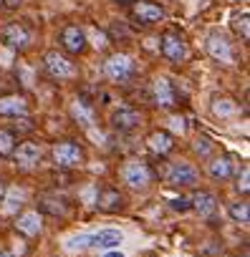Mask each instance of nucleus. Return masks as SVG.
<instances>
[{
	"instance_id": "nucleus-1",
	"label": "nucleus",
	"mask_w": 250,
	"mask_h": 257,
	"mask_svg": "<svg viewBox=\"0 0 250 257\" xmlns=\"http://www.w3.org/2000/svg\"><path fill=\"white\" fill-rule=\"evenodd\" d=\"M104 76L111 81V83H129L134 76H137V63L129 53H111L106 61H104Z\"/></svg>"
},
{
	"instance_id": "nucleus-2",
	"label": "nucleus",
	"mask_w": 250,
	"mask_h": 257,
	"mask_svg": "<svg viewBox=\"0 0 250 257\" xmlns=\"http://www.w3.org/2000/svg\"><path fill=\"white\" fill-rule=\"evenodd\" d=\"M121 182L132 187V189H147L152 182H154V172L147 162H139V159H132L121 167Z\"/></svg>"
},
{
	"instance_id": "nucleus-3",
	"label": "nucleus",
	"mask_w": 250,
	"mask_h": 257,
	"mask_svg": "<svg viewBox=\"0 0 250 257\" xmlns=\"http://www.w3.org/2000/svg\"><path fill=\"white\" fill-rule=\"evenodd\" d=\"M51 154H53V164L58 169H76V167H84V162H86L84 147L78 142H58Z\"/></svg>"
},
{
	"instance_id": "nucleus-4",
	"label": "nucleus",
	"mask_w": 250,
	"mask_h": 257,
	"mask_svg": "<svg viewBox=\"0 0 250 257\" xmlns=\"http://www.w3.org/2000/svg\"><path fill=\"white\" fill-rule=\"evenodd\" d=\"M43 66H46L48 76L56 78V81H68V78L76 76L73 61H71L68 56H63L61 51H46V53H43Z\"/></svg>"
},
{
	"instance_id": "nucleus-5",
	"label": "nucleus",
	"mask_w": 250,
	"mask_h": 257,
	"mask_svg": "<svg viewBox=\"0 0 250 257\" xmlns=\"http://www.w3.org/2000/svg\"><path fill=\"white\" fill-rule=\"evenodd\" d=\"M197 179H200V172H197L192 164H187V162H172V164L167 167V172H164V182H167L170 187H175V189L195 187Z\"/></svg>"
},
{
	"instance_id": "nucleus-6",
	"label": "nucleus",
	"mask_w": 250,
	"mask_h": 257,
	"mask_svg": "<svg viewBox=\"0 0 250 257\" xmlns=\"http://www.w3.org/2000/svg\"><path fill=\"white\" fill-rule=\"evenodd\" d=\"M149 93H152V103H154L157 108H164V111H172V108L177 106V101H180L177 88H175L172 81L164 78V76H157V78L152 81Z\"/></svg>"
},
{
	"instance_id": "nucleus-7",
	"label": "nucleus",
	"mask_w": 250,
	"mask_h": 257,
	"mask_svg": "<svg viewBox=\"0 0 250 257\" xmlns=\"http://www.w3.org/2000/svg\"><path fill=\"white\" fill-rule=\"evenodd\" d=\"M129 16L137 26L149 28V26L164 21V8L159 3H152V0H137V3L132 6V11H129Z\"/></svg>"
},
{
	"instance_id": "nucleus-8",
	"label": "nucleus",
	"mask_w": 250,
	"mask_h": 257,
	"mask_svg": "<svg viewBox=\"0 0 250 257\" xmlns=\"http://www.w3.org/2000/svg\"><path fill=\"white\" fill-rule=\"evenodd\" d=\"M11 157L16 159V164H18L21 169H33V167H38L41 159H43V147H41L38 142L28 139V142L16 144V149H13Z\"/></svg>"
},
{
	"instance_id": "nucleus-9",
	"label": "nucleus",
	"mask_w": 250,
	"mask_h": 257,
	"mask_svg": "<svg viewBox=\"0 0 250 257\" xmlns=\"http://www.w3.org/2000/svg\"><path fill=\"white\" fill-rule=\"evenodd\" d=\"M94 204H96V209L104 212V214H116V212L124 209L127 199H124V194H121L116 187H101V189H96Z\"/></svg>"
},
{
	"instance_id": "nucleus-10",
	"label": "nucleus",
	"mask_w": 250,
	"mask_h": 257,
	"mask_svg": "<svg viewBox=\"0 0 250 257\" xmlns=\"http://www.w3.org/2000/svg\"><path fill=\"white\" fill-rule=\"evenodd\" d=\"M159 51H162V56H164L167 61H172V63H182V61L187 58V43H185V38H182L180 33H172V31L162 36Z\"/></svg>"
},
{
	"instance_id": "nucleus-11",
	"label": "nucleus",
	"mask_w": 250,
	"mask_h": 257,
	"mask_svg": "<svg viewBox=\"0 0 250 257\" xmlns=\"http://www.w3.org/2000/svg\"><path fill=\"white\" fill-rule=\"evenodd\" d=\"M86 43H89V38H86V31H84V28H78V26H66V28L61 31V46H63L66 53L81 56V53H86Z\"/></svg>"
},
{
	"instance_id": "nucleus-12",
	"label": "nucleus",
	"mask_w": 250,
	"mask_h": 257,
	"mask_svg": "<svg viewBox=\"0 0 250 257\" xmlns=\"http://www.w3.org/2000/svg\"><path fill=\"white\" fill-rule=\"evenodd\" d=\"M207 56H210L212 61L222 63V66H230V63L235 61L230 41H227L225 36H220V33H210V36H207Z\"/></svg>"
},
{
	"instance_id": "nucleus-13",
	"label": "nucleus",
	"mask_w": 250,
	"mask_h": 257,
	"mask_svg": "<svg viewBox=\"0 0 250 257\" xmlns=\"http://www.w3.org/2000/svg\"><path fill=\"white\" fill-rule=\"evenodd\" d=\"M142 113L137 108H119L111 113V128L114 132H121V134H127V132H134V128L142 126Z\"/></svg>"
},
{
	"instance_id": "nucleus-14",
	"label": "nucleus",
	"mask_w": 250,
	"mask_h": 257,
	"mask_svg": "<svg viewBox=\"0 0 250 257\" xmlns=\"http://www.w3.org/2000/svg\"><path fill=\"white\" fill-rule=\"evenodd\" d=\"M0 38H3V43L13 51H23L31 43V33L23 23H8L3 28V33H0Z\"/></svg>"
},
{
	"instance_id": "nucleus-15",
	"label": "nucleus",
	"mask_w": 250,
	"mask_h": 257,
	"mask_svg": "<svg viewBox=\"0 0 250 257\" xmlns=\"http://www.w3.org/2000/svg\"><path fill=\"white\" fill-rule=\"evenodd\" d=\"M207 174L215 182H227L235 174V159L230 154H220V157H210L207 162Z\"/></svg>"
},
{
	"instance_id": "nucleus-16",
	"label": "nucleus",
	"mask_w": 250,
	"mask_h": 257,
	"mask_svg": "<svg viewBox=\"0 0 250 257\" xmlns=\"http://www.w3.org/2000/svg\"><path fill=\"white\" fill-rule=\"evenodd\" d=\"M16 229L26 237H38L43 232V214L38 209H28L16 219Z\"/></svg>"
},
{
	"instance_id": "nucleus-17",
	"label": "nucleus",
	"mask_w": 250,
	"mask_h": 257,
	"mask_svg": "<svg viewBox=\"0 0 250 257\" xmlns=\"http://www.w3.org/2000/svg\"><path fill=\"white\" fill-rule=\"evenodd\" d=\"M0 116H6V118H23L28 116V101L26 96H0Z\"/></svg>"
},
{
	"instance_id": "nucleus-18",
	"label": "nucleus",
	"mask_w": 250,
	"mask_h": 257,
	"mask_svg": "<svg viewBox=\"0 0 250 257\" xmlns=\"http://www.w3.org/2000/svg\"><path fill=\"white\" fill-rule=\"evenodd\" d=\"M147 149L157 157H167L175 152V137L170 132H164V128H159V132H152L147 137Z\"/></svg>"
},
{
	"instance_id": "nucleus-19",
	"label": "nucleus",
	"mask_w": 250,
	"mask_h": 257,
	"mask_svg": "<svg viewBox=\"0 0 250 257\" xmlns=\"http://www.w3.org/2000/svg\"><path fill=\"white\" fill-rule=\"evenodd\" d=\"M190 209H195L200 217H215V212H217V197L212 192H207V189H200V192L192 194Z\"/></svg>"
},
{
	"instance_id": "nucleus-20",
	"label": "nucleus",
	"mask_w": 250,
	"mask_h": 257,
	"mask_svg": "<svg viewBox=\"0 0 250 257\" xmlns=\"http://www.w3.org/2000/svg\"><path fill=\"white\" fill-rule=\"evenodd\" d=\"M124 234L119 229H101L94 234H86V247H104V249H114L116 244H121Z\"/></svg>"
},
{
	"instance_id": "nucleus-21",
	"label": "nucleus",
	"mask_w": 250,
	"mask_h": 257,
	"mask_svg": "<svg viewBox=\"0 0 250 257\" xmlns=\"http://www.w3.org/2000/svg\"><path fill=\"white\" fill-rule=\"evenodd\" d=\"M227 214H230V219L235 222V224H247L250 222V204L242 199V202H232L230 207H227Z\"/></svg>"
},
{
	"instance_id": "nucleus-22",
	"label": "nucleus",
	"mask_w": 250,
	"mask_h": 257,
	"mask_svg": "<svg viewBox=\"0 0 250 257\" xmlns=\"http://www.w3.org/2000/svg\"><path fill=\"white\" fill-rule=\"evenodd\" d=\"M73 116H76V121H78V123L91 126V123H94V111H91V103H86V101H76V103H73Z\"/></svg>"
},
{
	"instance_id": "nucleus-23",
	"label": "nucleus",
	"mask_w": 250,
	"mask_h": 257,
	"mask_svg": "<svg viewBox=\"0 0 250 257\" xmlns=\"http://www.w3.org/2000/svg\"><path fill=\"white\" fill-rule=\"evenodd\" d=\"M23 199H26L23 189H13V192H6V197H3V202H6V212H8V214L18 212V209L23 207Z\"/></svg>"
},
{
	"instance_id": "nucleus-24",
	"label": "nucleus",
	"mask_w": 250,
	"mask_h": 257,
	"mask_svg": "<svg viewBox=\"0 0 250 257\" xmlns=\"http://www.w3.org/2000/svg\"><path fill=\"white\" fill-rule=\"evenodd\" d=\"M192 149H195V154H197L200 159H210V154H212L215 144H212V139H210V137H205V134H202V137H197V139H195V147H192Z\"/></svg>"
},
{
	"instance_id": "nucleus-25",
	"label": "nucleus",
	"mask_w": 250,
	"mask_h": 257,
	"mask_svg": "<svg viewBox=\"0 0 250 257\" xmlns=\"http://www.w3.org/2000/svg\"><path fill=\"white\" fill-rule=\"evenodd\" d=\"M16 149V137L8 128H0V157H11Z\"/></svg>"
},
{
	"instance_id": "nucleus-26",
	"label": "nucleus",
	"mask_w": 250,
	"mask_h": 257,
	"mask_svg": "<svg viewBox=\"0 0 250 257\" xmlns=\"http://www.w3.org/2000/svg\"><path fill=\"white\" fill-rule=\"evenodd\" d=\"M215 113L217 116H232V113H237V103L232 101V98H215Z\"/></svg>"
},
{
	"instance_id": "nucleus-27",
	"label": "nucleus",
	"mask_w": 250,
	"mask_h": 257,
	"mask_svg": "<svg viewBox=\"0 0 250 257\" xmlns=\"http://www.w3.org/2000/svg\"><path fill=\"white\" fill-rule=\"evenodd\" d=\"M247 189H250V169L242 167L237 172V177H235V192L237 194H247Z\"/></svg>"
},
{
	"instance_id": "nucleus-28",
	"label": "nucleus",
	"mask_w": 250,
	"mask_h": 257,
	"mask_svg": "<svg viewBox=\"0 0 250 257\" xmlns=\"http://www.w3.org/2000/svg\"><path fill=\"white\" fill-rule=\"evenodd\" d=\"M247 21H250V16H247V13H242V16H237V18H235V23H232V28H235V33L242 38V43H247V38H250Z\"/></svg>"
},
{
	"instance_id": "nucleus-29",
	"label": "nucleus",
	"mask_w": 250,
	"mask_h": 257,
	"mask_svg": "<svg viewBox=\"0 0 250 257\" xmlns=\"http://www.w3.org/2000/svg\"><path fill=\"white\" fill-rule=\"evenodd\" d=\"M172 209H180V212H187V209H190V199H187V197H180V199H172Z\"/></svg>"
},
{
	"instance_id": "nucleus-30",
	"label": "nucleus",
	"mask_w": 250,
	"mask_h": 257,
	"mask_svg": "<svg viewBox=\"0 0 250 257\" xmlns=\"http://www.w3.org/2000/svg\"><path fill=\"white\" fill-rule=\"evenodd\" d=\"M21 3H23V0H3V8H8V11H16Z\"/></svg>"
},
{
	"instance_id": "nucleus-31",
	"label": "nucleus",
	"mask_w": 250,
	"mask_h": 257,
	"mask_svg": "<svg viewBox=\"0 0 250 257\" xmlns=\"http://www.w3.org/2000/svg\"><path fill=\"white\" fill-rule=\"evenodd\" d=\"M3 197H6V182L0 179V202H3Z\"/></svg>"
},
{
	"instance_id": "nucleus-32",
	"label": "nucleus",
	"mask_w": 250,
	"mask_h": 257,
	"mask_svg": "<svg viewBox=\"0 0 250 257\" xmlns=\"http://www.w3.org/2000/svg\"><path fill=\"white\" fill-rule=\"evenodd\" d=\"M104 257H124V254H121L119 249H111V252H109V254H104Z\"/></svg>"
},
{
	"instance_id": "nucleus-33",
	"label": "nucleus",
	"mask_w": 250,
	"mask_h": 257,
	"mask_svg": "<svg viewBox=\"0 0 250 257\" xmlns=\"http://www.w3.org/2000/svg\"><path fill=\"white\" fill-rule=\"evenodd\" d=\"M116 3H119V6H124V0H116ZM132 3H137V0H132Z\"/></svg>"
},
{
	"instance_id": "nucleus-34",
	"label": "nucleus",
	"mask_w": 250,
	"mask_h": 257,
	"mask_svg": "<svg viewBox=\"0 0 250 257\" xmlns=\"http://www.w3.org/2000/svg\"><path fill=\"white\" fill-rule=\"evenodd\" d=\"M0 257H16V254H8V252H6V254H0Z\"/></svg>"
}]
</instances>
